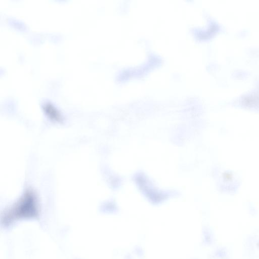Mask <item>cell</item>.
Listing matches in <instances>:
<instances>
[{
    "label": "cell",
    "instance_id": "1",
    "mask_svg": "<svg viewBox=\"0 0 259 259\" xmlns=\"http://www.w3.org/2000/svg\"><path fill=\"white\" fill-rule=\"evenodd\" d=\"M37 212V201L35 193L31 190H26L10 211L15 216H29Z\"/></svg>",
    "mask_w": 259,
    "mask_h": 259
},
{
    "label": "cell",
    "instance_id": "2",
    "mask_svg": "<svg viewBox=\"0 0 259 259\" xmlns=\"http://www.w3.org/2000/svg\"><path fill=\"white\" fill-rule=\"evenodd\" d=\"M44 110L46 115L52 120L59 121L61 119L60 113L52 104H45L44 106Z\"/></svg>",
    "mask_w": 259,
    "mask_h": 259
}]
</instances>
